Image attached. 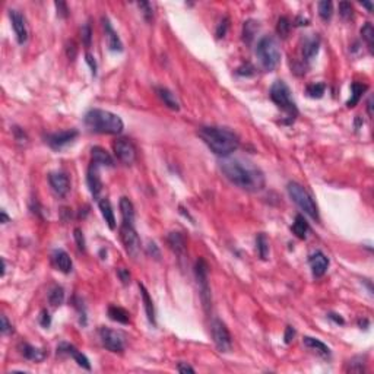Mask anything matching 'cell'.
Returning a JSON list of instances; mask_svg holds the SVG:
<instances>
[{
  "label": "cell",
  "mask_w": 374,
  "mask_h": 374,
  "mask_svg": "<svg viewBox=\"0 0 374 374\" xmlns=\"http://www.w3.org/2000/svg\"><path fill=\"white\" fill-rule=\"evenodd\" d=\"M221 170L234 186L250 193L263 190L266 185L263 171L243 158H224L221 161Z\"/></svg>",
  "instance_id": "cell-1"
},
{
  "label": "cell",
  "mask_w": 374,
  "mask_h": 374,
  "mask_svg": "<svg viewBox=\"0 0 374 374\" xmlns=\"http://www.w3.org/2000/svg\"><path fill=\"white\" fill-rule=\"evenodd\" d=\"M199 138L218 156L231 155L240 146V138L228 127L203 126L199 129Z\"/></svg>",
  "instance_id": "cell-2"
},
{
  "label": "cell",
  "mask_w": 374,
  "mask_h": 374,
  "mask_svg": "<svg viewBox=\"0 0 374 374\" xmlns=\"http://www.w3.org/2000/svg\"><path fill=\"white\" fill-rule=\"evenodd\" d=\"M84 123L91 132L102 135H119L125 129L123 120L117 114L101 108L90 110L84 117Z\"/></svg>",
  "instance_id": "cell-3"
},
{
  "label": "cell",
  "mask_w": 374,
  "mask_h": 374,
  "mask_svg": "<svg viewBox=\"0 0 374 374\" xmlns=\"http://www.w3.org/2000/svg\"><path fill=\"white\" fill-rule=\"evenodd\" d=\"M256 56L265 70H275L280 63V48L278 41L271 35L262 37L256 46Z\"/></svg>",
  "instance_id": "cell-4"
},
{
  "label": "cell",
  "mask_w": 374,
  "mask_h": 374,
  "mask_svg": "<svg viewBox=\"0 0 374 374\" xmlns=\"http://www.w3.org/2000/svg\"><path fill=\"white\" fill-rule=\"evenodd\" d=\"M269 95H271V99L280 107V110H283L288 114V117L291 120H294L298 116V108H297V104L292 98V93L283 81H275L274 85L271 87Z\"/></svg>",
  "instance_id": "cell-5"
},
{
  "label": "cell",
  "mask_w": 374,
  "mask_h": 374,
  "mask_svg": "<svg viewBox=\"0 0 374 374\" xmlns=\"http://www.w3.org/2000/svg\"><path fill=\"white\" fill-rule=\"evenodd\" d=\"M288 194H289V197L292 199V202L306 214V215H309L310 218L314 219V221H319L320 217H319V209H317V205H316V202L313 200L312 194L304 188V187L301 186V185H298V183H295V182H291V183H288Z\"/></svg>",
  "instance_id": "cell-6"
},
{
  "label": "cell",
  "mask_w": 374,
  "mask_h": 374,
  "mask_svg": "<svg viewBox=\"0 0 374 374\" xmlns=\"http://www.w3.org/2000/svg\"><path fill=\"white\" fill-rule=\"evenodd\" d=\"M194 277L199 285V292H200V300L205 307V312H209L211 309V288H209V266L205 259L199 257L194 263Z\"/></svg>",
  "instance_id": "cell-7"
},
{
  "label": "cell",
  "mask_w": 374,
  "mask_h": 374,
  "mask_svg": "<svg viewBox=\"0 0 374 374\" xmlns=\"http://www.w3.org/2000/svg\"><path fill=\"white\" fill-rule=\"evenodd\" d=\"M211 333H212V339L215 346L218 348L221 352H230L233 348V338L231 333L228 330V327L225 326L224 322H221L219 319L212 320L211 323Z\"/></svg>",
  "instance_id": "cell-8"
},
{
  "label": "cell",
  "mask_w": 374,
  "mask_h": 374,
  "mask_svg": "<svg viewBox=\"0 0 374 374\" xmlns=\"http://www.w3.org/2000/svg\"><path fill=\"white\" fill-rule=\"evenodd\" d=\"M120 238H122V243L125 246L127 254L136 257L140 251V238L132 224H122Z\"/></svg>",
  "instance_id": "cell-9"
},
{
  "label": "cell",
  "mask_w": 374,
  "mask_h": 374,
  "mask_svg": "<svg viewBox=\"0 0 374 374\" xmlns=\"http://www.w3.org/2000/svg\"><path fill=\"white\" fill-rule=\"evenodd\" d=\"M99 338H101L102 345L108 351H111V352H123L125 351V339L119 332L108 329V327H101Z\"/></svg>",
  "instance_id": "cell-10"
},
{
  "label": "cell",
  "mask_w": 374,
  "mask_h": 374,
  "mask_svg": "<svg viewBox=\"0 0 374 374\" xmlns=\"http://www.w3.org/2000/svg\"><path fill=\"white\" fill-rule=\"evenodd\" d=\"M113 149L117 159L126 165H130L136 161V148L129 139H125V138L117 139L113 145Z\"/></svg>",
  "instance_id": "cell-11"
},
{
  "label": "cell",
  "mask_w": 374,
  "mask_h": 374,
  "mask_svg": "<svg viewBox=\"0 0 374 374\" xmlns=\"http://www.w3.org/2000/svg\"><path fill=\"white\" fill-rule=\"evenodd\" d=\"M78 136V130H63L57 133H51L46 136V143L53 148V149H62L63 146L69 145L70 142H73Z\"/></svg>",
  "instance_id": "cell-12"
},
{
  "label": "cell",
  "mask_w": 374,
  "mask_h": 374,
  "mask_svg": "<svg viewBox=\"0 0 374 374\" xmlns=\"http://www.w3.org/2000/svg\"><path fill=\"white\" fill-rule=\"evenodd\" d=\"M9 18L12 22V28L15 31L16 40L19 44H25L28 40V28H27V21L24 18V15L15 9L9 10Z\"/></svg>",
  "instance_id": "cell-13"
},
{
  "label": "cell",
  "mask_w": 374,
  "mask_h": 374,
  "mask_svg": "<svg viewBox=\"0 0 374 374\" xmlns=\"http://www.w3.org/2000/svg\"><path fill=\"white\" fill-rule=\"evenodd\" d=\"M102 22V28H104V34H105V40H107V46L111 51H123V44H122V40L120 37L117 35V32L114 31L111 22L108 21V18H102L101 19Z\"/></svg>",
  "instance_id": "cell-14"
},
{
  "label": "cell",
  "mask_w": 374,
  "mask_h": 374,
  "mask_svg": "<svg viewBox=\"0 0 374 374\" xmlns=\"http://www.w3.org/2000/svg\"><path fill=\"white\" fill-rule=\"evenodd\" d=\"M57 354H64V355H69V357H72L76 363H78V366L79 367H82V369H85V370H91V364H90V360L81 352V351H78L73 345H70V343H66L63 342L60 343L59 346H57Z\"/></svg>",
  "instance_id": "cell-15"
},
{
  "label": "cell",
  "mask_w": 374,
  "mask_h": 374,
  "mask_svg": "<svg viewBox=\"0 0 374 374\" xmlns=\"http://www.w3.org/2000/svg\"><path fill=\"white\" fill-rule=\"evenodd\" d=\"M309 263H310V268H312L313 275L316 278H320L326 274L327 268H329V259L326 257V254L320 250L314 251L310 259H309Z\"/></svg>",
  "instance_id": "cell-16"
},
{
  "label": "cell",
  "mask_w": 374,
  "mask_h": 374,
  "mask_svg": "<svg viewBox=\"0 0 374 374\" xmlns=\"http://www.w3.org/2000/svg\"><path fill=\"white\" fill-rule=\"evenodd\" d=\"M48 183H50L51 188L54 190V193L62 196V197H64L70 190L69 177L64 173H51L48 176Z\"/></svg>",
  "instance_id": "cell-17"
},
{
  "label": "cell",
  "mask_w": 374,
  "mask_h": 374,
  "mask_svg": "<svg viewBox=\"0 0 374 374\" xmlns=\"http://www.w3.org/2000/svg\"><path fill=\"white\" fill-rule=\"evenodd\" d=\"M98 167L96 164H91L90 168H88V174H87V183H88V187H90V191L93 193V196L95 199H98L99 193L102 191V182H101V177H99V171H98Z\"/></svg>",
  "instance_id": "cell-18"
},
{
  "label": "cell",
  "mask_w": 374,
  "mask_h": 374,
  "mask_svg": "<svg viewBox=\"0 0 374 374\" xmlns=\"http://www.w3.org/2000/svg\"><path fill=\"white\" fill-rule=\"evenodd\" d=\"M167 243H168L170 249L173 250L176 254L183 256L186 253V238H185V235L182 233H179V231L170 233L168 237H167Z\"/></svg>",
  "instance_id": "cell-19"
},
{
  "label": "cell",
  "mask_w": 374,
  "mask_h": 374,
  "mask_svg": "<svg viewBox=\"0 0 374 374\" xmlns=\"http://www.w3.org/2000/svg\"><path fill=\"white\" fill-rule=\"evenodd\" d=\"M53 262H54L56 268L60 272H63V274H70L72 272L73 263H72L70 256L64 250H54V253H53Z\"/></svg>",
  "instance_id": "cell-20"
},
{
  "label": "cell",
  "mask_w": 374,
  "mask_h": 374,
  "mask_svg": "<svg viewBox=\"0 0 374 374\" xmlns=\"http://www.w3.org/2000/svg\"><path fill=\"white\" fill-rule=\"evenodd\" d=\"M155 93L158 95V98L170 108V110H174V111H179L180 110V102L177 99V96L174 94L171 93L168 88H164V87H156Z\"/></svg>",
  "instance_id": "cell-21"
},
{
  "label": "cell",
  "mask_w": 374,
  "mask_h": 374,
  "mask_svg": "<svg viewBox=\"0 0 374 374\" xmlns=\"http://www.w3.org/2000/svg\"><path fill=\"white\" fill-rule=\"evenodd\" d=\"M319 48H320V38L319 37H309L304 40V44H303V59L310 62L313 60L317 53H319Z\"/></svg>",
  "instance_id": "cell-22"
},
{
  "label": "cell",
  "mask_w": 374,
  "mask_h": 374,
  "mask_svg": "<svg viewBox=\"0 0 374 374\" xmlns=\"http://www.w3.org/2000/svg\"><path fill=\"white\" fill-rule=\"evenodd\" d=\"M98 206H99V211H101V215L105 221V224L108 225L110 230H114L116 228V217H114V211L111 208V203L108 199H101L98 200Z\"/></svg>",
  "instance_id": "cell-23"
},
{
  "label": "cell",
  "mask_w": 374,
  "mask_h": 374,
  "mask_svg": "<svg viewBox=\"0 0 374 374\" xmlns=\"http://www.w3.org/2000/svg\"><path fill=\"white\" fill-rule=\"evenodd\" d=\"M91 155H93V162L96 164V165H104V167H113L114 165L113 156L101 146H94L91 149Z\"/></svg>",
  "instance_id": "cell-24"
},
{
  "label": "cell",
  "mask_w": 374,
  "mask_h": 374,
  "mask_svg": "<svg viewBox=\"0 0 374 374\" xmlns=\"http://www.w3.org/2000/svg\"><path fill=\"white\" fill-rule=\"evenodd\" d=\"M303 343H304V346H307L309 349H313L314 352H317L319 355H322V357H325V358L330 357V348H329L326 343H323L322 341L316 339V338L304 336Z\"/></svg>",
  "instance_id": "cell-25"
},
{
  "label": "cell",
  "mask_w": 374,
  "mask_h": 374,
  "mask_svg": "<svg viewBox=\"0 0 374 374\" xmlns=\"http://www.w3.org/2000/svg\"><path fill=\"white\" fill-rule=\"evenodd\" d=\"M139 289H140V295H142V301H143V307H145V313L148 316V320L155 325V309H154V303H152V298L148 292V289L139 283Z\"/></svg>",
  "instance_id": "cell-26"
},
{
  "label": "cell",
  "mask_w": 374,
  "mask_h": 374,
  "mask_svg": "<svg viewBox=\"0 0 374 374\" xmlns=\"http://www.w3.org/2000/svg\"><path fill=\"white\" fill-rule=\"evenodd\" d=\"M21 352H22V355H24L27 360H31V361H35V363L43 361V360L46 358V352H44L43 349L35 348V346H32L30 343H24V345L21 346Z\"/></svg>",
  "instance_id": "cell-27"
},
{
  "label": "cell",
  "mask_w": 374,
  "mask_h": 374,
  "mask_svg": "<svg viewBox=\"0 0 374 374\" xmlns=\"http://www.w3.org/2000/svg\"><path fill=\"white\" fill-rule=\"evenodd\" d=\"M367 91V85H364V84H358V82H354L352 85H351V98L346 101V105L349 107V108H352V107H355L358 102H360V99H361V96H363V94Z\"/></svg>",
  "instance_id": "cell-28"
},
{
  "label": "cell",
  "mask_w": 374,
  "mask_h": 374,
  "mask_svg": "<svg viewBox=\"0 0 374 374\" xmlns=\"http://www.w3.org/2000/svg\"><path fill=\"white\" fill-rule=\"evenodd\" d=\"M120 212L123 217V224H132L135 221V206L133 203L127 199V197H122L120 199Z\"/></svg>",
  "instance_id": "cell-29"
},
{
  "label": "cell",
  "mask_w": 374,
  "mask_h": 374,
  "mask_svg": "<svg viewBox=\"0 0 374 374\" xmlns=\"http://www.w3.org/2000/svg\"><path fill=\"white\" fill-rule=\"evenodd\" d=\"M310 227H309V222L304 219L303 215H297L295 217V221L292 224V233L298 237V238H306L307 237V233H309Z\"/></svg>",
  "instance_id": "cell-30"
},
{
  "label": "cell",
  "mask_w": 374,
  "mask_h": 374,
  "mask_svg": "<svg viewBox=\"0 0 374 374\" xmlns=\"http://www.w3.org/2000/svg\"><path fill=\"white\" fill-rule=\"evenodd\" d=\"M108 317L117 323H122V325H127L129 323V313L126 312L125 309L122 307H117V306H111L108 307Z\"/></svg>",
  "instance_id": "cell-31"
},
{
  "label": "cell",
  "mask_w": 374,
  "mask_h": 374,
  "mask_svg": "<svg viewBox=\"0 0 374 374\" xmlns=\"http://www.w3.org/2000/svg\"><path fill=\"white\" fill-rule=\"evenodd\" d=\"M346 372L349 373H364L366 372V357H354L346 364Z\"/></svg>",
  "instance_id": "cell-32"
},
{
  "label": "cell",
  "mask_w": 374,
  "mask_h": 374,
  "mask_svg": "<svg viewBox=\"0 0 374 374\" xmlns=\"http://www.w3.org/2000/svg\"><path fill=\"white\" fill-rule=\"evenodd\" d=\"M259 31V24L253 19H249L244 22V27H243V40L244 43L250 44L253 40H254V35Z\"/></svg>",
  "instance_id": "cell-33"
},
{
  "label": "cell",
  "mask_w": 374,
  "mask_h": 374,
  "mask_svg": "<svg viewBox=\"0 0 374 374\" xmlns=\"http://www.w3.org/2000/svg\"><path fill=\"white\" fill-rule=\"evenodd\" d=\"M256 247H257V253L260 256V259L266 260L269 257V240L265 234H259L256 238Z\"/></svg>",
  "instance_id": "cell-34"
},
{
  "label": "cell",
  "mask_w": 374,
  "mask_h": 374,
  "mask_svg": "<svg viewBox=\"0 0 374 374\" xmlns=\"http://www.w3.org/2000/svg\"><path fill=\"white\" fill-rule=\"evenodd\" d=\"M63 301H64V291H63L62 286L56 285L51 288L50 294H48V303L53 306V307H59L62 306Z\"/></svg>",
  "instance_id": "cell-35"
},
{
  "label": "cell",
  "mask_w": 374,
  "mask_h": 374,
  "mask_svg": "<svg viewBox=\"0 0 374 374\" xmlns=\"http://www.w3.org/2000/svg\"><path fill=\"white\" fill-rule=\"evenodd\" d=\"M317 9H319V15L323 21H329L333 15V3L329 1V0H323V1H319L317 4Z\"/></svg>",
  "instance_id": "cell-36"
},
{
  "label": "cell",
  "mask_w": 374,
  "mask_h": 374,
  "mask_svg": "<svg viewBox=\"0 0 374 374\" xmlns=\"http://www.w3.org/2000/svg\"><path fill=\"white\" fill-rule=\"evenodd\" d=\"M361 37L366 41L367 47L370 48V51H373V44H374V28L370 22H367L363 28H361Z\"/></svg>",
  "instance_id": "cell-37"
},
{
  "label": "cell",
  "mask_w": 374,
  "mask_h": 374,
  "mask_svg": "<svg viewBox=\"0 0 374 374\" xmlns=\"http://www.w3.org/2000/svg\"><path fill=\"white\" fill-rule=\"evenodd\" d=\"M326 91V85L325 84H310L306 88V93L310 98H322L323 94Z\"/></svg>",
  "instance_id": "cell-38"
},
{
  "label": "cell",
  "mask_w": 374,
  "mask_h": 374,
  "mask_svg": "<svg viewBox=\"0 0 374 374\" xmlns=\"http://www.w3.org/2000/svg\"><path fill=\"white\" fill-rule=\"evenodd\" d=\"M289 30H291V21L288 18H285V16L280 18L278 25H277V32H278L280 38H286L288 34H289Z\"/></svg>",
  "instance_id": "cell-39"
},
{
  "label": "cell",
  "mask_w": 374,
  "mask_h": 374,
  "mask_svg": "<svg viewBox=\"0 0 374 374\" xmlns=\"http://www.w3.org/2000/svg\"><path fill=\"white\" fill-rule=\"evenodd\" d=\"M339 15H341L342 19L349 21V19L352 18V15H354V7H352V4L348 3V1H341V3H339Z\"/></svg>",
  "instance_id": "cell-40"
},
{
  "label": "cell",
  "mask_w": 374,
  "mask_h": 374,
  "mask_svg": "<svg viewBox=\"0 0 374 374\" xmlns=\"http://www.w3.org/2000/svg\"><path fill=\"white\" fill-rule=\"evenodd\" d=\"M138 6H139V9H140V12H142L143 18H145L148 22H151L152 18H154V10H152L151 3H149V1H139Z\"/></svg>",
  "instance_id": "cell-41"
},
{
  "label": "cell",
  "mask_w": 374,
  "mask_h": 374,
  "mask_svg": "<svg viewBox=\"0 0 374 374\" xmlns=\"http://www.w3.org/2000/svg\"><path fill=\"white\" fill-rule=\"evenodd\" d=\"M81 38H82V43L85 44V47H90L91 46V40H93V30L88 24H85L81 30Z\"/></svg>",
  "instance_id": "cell-42"
},
{
  "label": "cell",
  "mask_w": 374,
  "mask_h": 374,
  "mask_svg": "<svg viewBox=\"0 0 374 374\" xmlns=\"http://www.w3.org/2000/svg\"><path fill=\"white\" fill-rule=\"evenodd\" d=\"M73 237H75V241H76V246L81 251L85 250V237H84V233L81 228H75L73 231Z\"/></svg>",
  "instance_id": "cell-43"
},
{
  "label": "cell",
  "mask_w": 374,
  "mask_h": 374,
  "mask_svg": "<svg viewBox=\"0 0 374 374\" xmlns=\"http://www.w3.org/2000/svg\"><path fill=\"white\" fill-rule=\"evenodd\" d=\"M12 332H13V327H12V325L9 323L7 317H6V316H1V333H3V335H9V333H12Z\"/></svg>",
  "instance_id": "cell-44"
},
{
  "label": "cell",
  "mask_w": 374,
  "mask_h": 374,
  "mask_svg": "<svg viewBox=\"0 0 374 374\" xmlns=\"http://www.w3.org/2000/svg\"><path fill=\"white\" fill-rule=\"evenodd\" d=\"M227 30H228V19L225 18L224 21H221V24L217 28V38H224L227 34Z\"/></svg>",
  "instance_id": "cell-45"
},
{
  "label": "cell",
  "mask_w": 374,
  "mask_h": 374,
  "mask_svg": "<svg viewBox=\"0 0 374 374\" xmlns=\"http://www.w3.org/2000/svg\"><path fill=\"white\" fill-rule=\"evenodd\" d=\"M146 251H148V254H149V256H152V257H155V259H159V256H161L159 249H158V246H156L154 241H149V243H148V246H146Z\"/></svg>",
  "instance_id": "cell-46"
},
{
  "label": "cell",
  "mask_w": 374,
  "mask_h": 374,
  "mask_svg": "<svg viewBox=\"0 0 374 374\" xmlns=\"http://www.w3.org/2000/svg\"><path fill=\"white\" fill-rule=\"evenodd\" d=\"M56 9H57V15L62 16V18H66L69 15V9H67V4L64 1H56Z\"/></svg>",
  "instance_id": "cell-47"
},
{
  "label": "cell",
  "mask_w": 374,
  "mask_h": 374,
  "mask_svg": "<svg viewBox=\"0 0 374 374\" xmlns=\"http://www.w3.org/2000/svg\"><path fill=\"white\" fill-rule=\"evenodd\" d=\"M40 323H41V326H44V327H48V326L51 325V317H50V314H48L47 310H43V312H41Z\"/></svg>",
  "instance_id": "cell-48"
},
{
  "label": "cell",
  "mask_w": 374,
  "mask_h": 374,
  "mask_svg": "<svg viewBox=\"0 0 374 374\" xmlns=\"http://www.w3.org/2000/svg\"><path fill=\"white\" fill-rule=\"evenodd\" d=\"M294 336H295V329L291 327V326H288V327L285 329V335H283L285 343H291V341L294 339Z\"/></svg>",
  "instance_id": "cell-49"
},
{
  "label": "cell",
  "mask_w": 374,
  "mask_h": 374,
  "mask_svg": "<svg viewBox=\"0 0 374 374\" xmlns=\"http://www.w3.org/2000/svg\"><path fill=\"white\" fill-rule=\"evenodd\" d=\"M67 56H69V59L70 60H75V57H76V51H78V48H76V46H75V43L72 41L70 44H67Z\"/></svg>",
  "instance_id": "cell-50"
},
{
  "label": "cell",
  "mask_w": 374,
  "mask_h": 374,
  "mask_svg": "<svg viewBox=\"0 0 374 374\" xmlns=\"http://www.w3.org/2000/svg\"><path fill=\"white\" fill-rule=\"evenodd\" d=\"M85 60H87V63L90 64V67H91V70H93V75H96V62H95V59H94L93 54L87 53Z\"/></svg>",
  "instance_id": "cell-51"
},
{
  "label": "cell",
  "mask_w": 374,
  "mask_h": 374,
  "mask_svg": "<svg viewBox=\"0 0 374 374\" xmlns=\"http://www.w3.org/2000/svg\"><path fill=\"white\" fill-rule=\"evenodd\" d=\"M117 275H119V278L122 280L123 283H129V282H130V274H129L127 271H125V269H119V271H117Z\"/></svg>",
  "instance_id": "cell-52"
},
{
  "label": "cell",
  "mask_w": 374,
  "mask_h": 374,
  "mask_svg": "<svg viewBox=\"0 0 374 374\" xmlns=\"http://www.w3.org/2000/svg\"><path fill=\"white\" fill-rule=\"evenodd\" d=\"M177 370H179L180 373H194V369L190 367L188 364H185V363H180V364L177 366Z\"/></svg>",
  "instance_id": "cell-53"
},
{
  "label": "cell",
  "mask_w": 374,
  "mask_h": 374,
  "mask_svg": "<svg viewBox=\"0 0 374 374\" xmlns=\"http://www.w3.org/2000/svg\"><path fill=\"white\" fill-rule=\"evenodd\" d=\"M327 317H329V319H330L332 322H335L336 325H343V323H345V320H343V319L341 317V316H339V314H335V313H329V314H327Z\"/></svg>",
  "instance_id": "cell-54"
},
{
  "label": "cell",
  "mask_w": 374,
  "mask_h": 374,
  "mask_svg": "<svg viewBox=\"0 0 374 374\" xmlns=\"http://www.w3.org/2000/svg\"><path fill=\"white\" fill-rule=\"evenodd\" d=\"M367 113H369L370 117L373 116V96H370L369 101H367Z\"/></svg>",
  "instance_id": "cell-55"
},
{
  "label": "cell",
  "mask_w": 374,
  "mask_h": 374,
  "mask_svg": "<svg viewBox=\"0 0 374 374\" xmlns=\"http://www.w3.org/2000/svg\"><path fill=\"white\" fill-rule=\"evenodd\" d=\"M0 215H1V224H7V222H9V217L6 215V212H4V211H1V212H0Z\"/></svg>",
  "instance_id": "cell-56"
},
{
  "label": "cell",
  "mask_w": 374,
  "mask_h": 374,
  "mask_svg": "<svg viewBox=\"0 0 374 374\" xmlns=\"http://www.w3.org/2000/svg\"><path fill=\"white\" fill-rule=\"evenodd\" d=\"M363 6H364V7H367V9H369V12H372V10H373V4H372V3L363 1Z\"/></svg>",
  "instance_id": "cell-57"
}]
</instances>
